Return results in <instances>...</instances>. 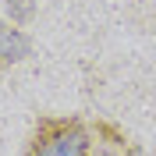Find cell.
Masks as SVG:
<instances>
[{
	"instance_id": "3957f363",
	"label": "cell",
	"mask_w": 156,
	"mask_h": 156,
	"mask_svg": "<svg viewBox=\"0 0 156 156\" xmlns=\"http://www.w3.org/2000/svg\"><path fill=\"white\" fill-rule=\"evenodd\" d=\"M92 135H96V142H99L103 149H117V153L138 156V146H135L117 124H110V121H96V124H92Z\"/></svg>"
},
{
	"instance_id": "7a4b0ae2",
	"label": "cell",
	"mask_w": 156,
	"mask_h": 156,
	"mask_svg": "<svg viewBox=\"0 0 156 156\" xmlns=\"http://www.w3.org/2000/svg\"><path fill=\"white\" fill-rule=\"evenodd\" d=\"M29 50H32V39L21 32V25L0 21V71L21 64V60L29 57Z\"/></svg>"
},
{
	"instance_id": "277c9868",
	"label": "cell",
	"mask_w": 156,
	"mask_h": 156,
	"mask_svg": "<svg viewBox=\"0 0 156 156\" xmlns=\"http://www.w3.org/2000/svg\"><path fill=\"white\" fill-rule=\"evenodd\" d=\"M36 7H39V0H7V18L14 25H29L36 18Z\"/></svg>"
},
{
	"instance_id": "6da1fadb",
	"label": "cell",
	"mask_w": 156,
	"mask_h": 156,
	"mask_svg": "<svg viewBox=\"0 0 156 156\" xmlns=\"http://www.w3.org/2000/svg\"><path fill=\"white\" fill-rule=\"evenodd\" d=\"M92 128L75 114H43L29 135L25 156H92Z\"/></svg>"
},
{
	"instance_id": "5b68a950",
	"label": "cell",
	"mask_w": 156,
	"mask_h": 156,
	"mask_svg": "<svg viewBox=\"0 0 156 156\" xmlns=\"http://www.w3.org/2000/svg\"><path fill=\"white\" fill-rule=\"evenodd\" d=\"M92 156H128V153H117V149H103V153H92Z\"/></svg>"
}]
</instances>
